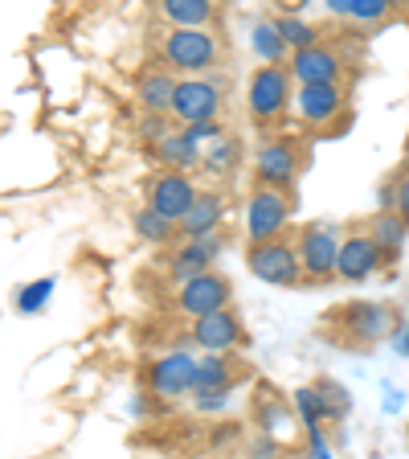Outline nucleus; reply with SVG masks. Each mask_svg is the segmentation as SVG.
<instances>
[{
  "mask_svg": "<svg viewBox=\"0 0 409 459\" xmlns=\"http://www.w3.org/2000/svg\"><path fill=\"white\" fill-rule=\"evenodd\" d=\"M221 213H226V197H221V193H197V201H192V210L184 213V221L176 226V234H181L184 242L209 238L213 230H217Z\"/></svg>",
  "mask_w": 409,
  "mask_h": 459,
  "instance_id": "18",
  "label": "nucleus"
},
{
  "mask_svg": "<svg viewBox=\"0 0 409 459\" xmlns=\"http://www.w3.org/2000/svg\"><path fill=\"white\" fill-rule=\"evenodd\" d=\"M275 25H278V33H283V41H286V49L291 54H299V49H311V46H320V29L311 25V21H303V17H291V13H283V17H275Z\"/></svg>",
  "mask_w": 409,
  "mask_h": 459,
  "instance_id": "25",
  "label": "nucleus"
},
{
  "mask_svg": "<svg viewBox=\"0 0 409 459\" xmlns=\"http://www.w3.org/2000/svg\"><path fill=\"white\" fill-rule=\"evenodd\" d=\"M181 135L192 143V148H197V156H200L213 140H221V135H226V127H221V124H192V127H181Z\"/></svg>",
  "mask_w": 409,
  "mask_h": 459,
  "instance_id": "31",
  "label": "nucleus"
},
{
  "mask_svg": "<svg viewBox=\"0 0 409 459\" xmlns=\"http://www.w3.org/2000/svg\"><path fill=\"white\" fill-rule=\"evenodd\" d=\"M160 54H164V66H172V74L176 70H192V78H197V70L217 66L221 38L213 29H168L160 41Z\"/></svg>",
  "mask_w": 409,
  "mask_h": 459,
  "instance_id": "3",
  "label": "nucleus"
},
{
  "mask_svg": "<svg viewBox=\"0 0 409 459\" xmlns=\"http://www.w3.org/2000/svg\"><path fill=\"white\" fill-rule=\"evenodd\" d=\"M315 394H320V402H324V414H328V422H340L344 414L353 411V402H348V394L340 390L336 382H315Z\"/></svg>",
  "mask_w": 409,
  "mask_h": 459,
  "instance_id": "29",
  "label": "nucleus"
},
{
  "mask_svg": "<svg viewBox=\"0 0 409 459\" xmlns=\"http://www.w3.org/2000/svg\"><path fill=\"white\" fill-rule=\"evenodd\" d=\"M389 333H397V312H389L385 304H344L332 316V336L344 349H372L381 344Z\"/></svg>",
  "mask_w": 409,
  "mask_h": 459,
  "instance_id": "1",
  "label": "nucleus"
},
{
  "mask_svg": "<svg viewBox=\"0 0 409 459\" xmlns=\"http://www.w3.org/2000/svg\"><path fill=\"white\" fill-rule=\"evenodd\" d=\"M254 49H258V57H262V66H286V62H291V57H286L291 49H286L275 17H262L254 25Z\"/></svg>",
  "mask_w": 409,
  "mask_h": 459,
  "instance_id": "23",
  "label": "nucleus"
},
{
  "mask_svg": "<svg viewBox=\"0 0 409 459\" xmlns=\"http://www.w3.org/2000/svg\"><path fill=\"white\" fill-rule=\"evenodd\" d=\"M405 152H409V140H405Z\"/></svg>",
  "mask_w": 409,
  "mask_h": 459,
  "instance_id": "36",
  "label": "nucleus"
},
{
  "mask_svg": "<svg viewBox=\"0 0 409 459\" xmlns=\"http://www.w3.org/2000/svg\"><path fill=\"white\" fill-rule=\"evenodd\" d=\"M389 258L381 255V247L364 234V226H353L348 234H344L340 242V263H336V279H344V283H364V279H372L377 271L385 267Z\"/></svg>",
  "mask_w": 409,
  "mask_h": 459,
  "instance_id": "10",
  "label": "nucleus"
},
{
  "mask_svg": "<svg viewBox=\"0 0 409 459\" xmlns=\"http://www.w3.org/2000/svg\"><path fill=\"white\" fill-rule=\"evenodd\" d=\"M401 169H405V172H409V152H405V160H401Z\"/></svg>",
  "mask_w": 409,
  "mask_h": 459,
  "instance_id": "35",
  "label": "nucleus"
},
{
  "mask_svg": "<svg viewBox=\"0 0 409 459\" xmlns=\"http://www.w3.org/2000/svg\"><path fill=\"white\" fill-rule=\"evenodd\" d=\"M229 299H234V283H229L221 271H205V275H197V279H189V283H181V296H176V304H181L184 316L200 320V316L226 312Z\"/></svg>",
  "mask_w": 409,
  "mask_h": 459,
  "instance_id": "12",
  "label": "nucleus"
},
{
  "mask_svg": "<svg viewBox=\"0 0 409 459\" xmlns=\"http://www.w3.org/2000/svg\"><path fill=\"white\" fill-rule=\"evenodd\" d=\"M401 353H409V333H405V336H401Z\"/></svg>",
  "mask_w": 409,
  "mask_h": 459,
  "instance_id": "34",
  "label": "nucleus"
},
{
  "mask_svg": "<svg viewBox=\"0 0 409 459\" xmlns=\"http://www.w3.org/2000/svg\"><path fill=\"white\" fill-rule=\"evenodd\" d=\"M217 115H221V91L209 78L197 74V78H181L176 82L168 119H176L181 127H192V124H217Z\"/></svg>",
  "mask_w": 409,
  "mask_h": 459,
  "instance_id": "8",
  "label": "nucleus"
},
{
  "mask_svg": "<svg viewBox=\"0 0 409 459\" xmlns=\"http://www.w3.org/2000/svg\"><path fill=\"white\" fill-rule=\"evenodd\" d=\"M197 185H192V177H184V172H156L152 181H148V210H156L160 218L176 221L181 226L184 213L192 210V201H197Z\"/></svg>",
  "mask_w": 409,
  "mask_h": 459,
  "instance_id": "11",
  "label": "nucleus"
},
{
  "mask_svg": "<svg viewBox=\"0 0 409 459\" xmlns=\"http://www.w3.org/2000/svg\"><path fill=\"white\" fill-rule=\"evenodd\" d=\"M229 402V390H221V394H192V406L197 411H221Z\"/></svg>",
  "mask_w": 409,
  "mask_h": 459,
  "instance_id": "33",
  "label": "nucleus"
},
{
  "mask_svg": "<svg viewBox=\"0 0 409 459\" xmlns=\"http://www.w3.org/2000/svg\"><path fill=\"white\" fill-rule=\"evenodd\" d=\"M291 193L278 189H254L246 201V238L250 242H275L283 238L286 221H291Z\"/></svg>",
  "mask_w": 409,
  "mask_h": 459,
  "instance_id": "7",
  "label": "nucleus"
},
{
  "mask_svg": "<svg viewBox=\"0 0 409 459\" xmlns=\"http://www.w3.org/2000/svg\"><path fill=\"white\" fill-rule=\"evenodd\" d=\"M160 17L172 29H209L217 21V4L213 0H164Z\"/></svg>",
  "mask_w": 409,
  "mask_h": 459,
  "instance_id": "20",
  "label": "nucleus"
},
{
  "mask_svg": "<svg viewBox=\"0 0 409 459\" xmlns=\"http://www.w3.org/2000/svg\"><path fill=\"white\" fill-rule=\"evenodd\" d=\"M340 242L344 226L340 221H311L295 234L299 267H303V283H332L336 263H340Z\"/></svg>",
  "mask_w": 409,
  "mask_h": 459,
  "instance_id": "2",
  "label": "nucleus"
},
{
  "mask_svg": "<svg viewBox=\"0 0 409 459\" xmlns=\"http://www.w3.org/2000/svg\"><path fill=\"white\" fill-rule=\"evenodd\" d=\"M361 226H364V234H369V238L377 242V247H381V255L389 258V263L401 255V250H405L409 226H405V221H401L393 210H385V205H381L377 213H372V218H364Z\"/></svg>",
  "mask_w": 409,
  "mask_h": 459,
  "instance_id": "19",
  "label": "nucleus"
},
{
  "mask_svg": "<svg viewBox=\"0 0 409 459\" xmlns=\"http://www.w3.org/2000/svg\"><path fill=\"white\" fill-rule=\"evenodd\" d=\"M217 247H221V242L213 238V234H209V238H197V242H184V247L172 255V275L181 279V283L205 275V271H209V263H213V255H217Z\"/></svg>",
  "mask_w": 409,
  "mask_h": 459,
  "instance_id": "21",
  "label": "nucleus"
},
{
  "mask_svg": "<svg viewBox=\"0 0 409 459\" xmlns=\"http://www.w3.org/2000/svg\"><path fill=\"white\" fill-rule=\"evenodd\" d=\"M328 13L348 17L356 25H377V21H385L393 13V4L389 0H328Z\"/></svg>",
  "mask_w": 409,
  "mask_h": 459,
  "instance_id": "24",
  "label": "nucleus"
},
{
  "mask_svg": "<svg viewBox=\"0 0 409 459\" xmlns=\"http://www.w3.org/2000/svg\"><path fill=\"white\" fill-rule=\"evenodd\" d=\"M299 148L291 140H267L258 148V160H254V189H278V193H291L299 181Z\"/></svg>",
  "mask_w": 409,
  "mask_h": 459,
  "instance_id": "9",
  "label": "nucleus"
},
{
  "mask_svg": "<svg viewBox=\"0 0 409 459\" xmlns=\"http://www.w3.org/2000/svg\"><path fill=\"white\" fill-rule=\"evenodd\" d=\"M286 70H291V78H295L299 86H320V82H344V54L336 46H328V41H320V46L311 49H299V54H291V62H286Z\"/></svg>",
  "mask_w": 409,
  "mask_h": 459,
  "instance_id": "13",
  "label": "nucleus"
},
{
  "mask_svg": "<svg viewBox=\"0 0 409 459\" xmlns=\"http://www.w3.org/2000/svg\"><path fill=\"white\" fill-rule=\"evenodd\" d=\"M295 411L303 414V427L307 435H320V427L328 422L324 414V402H320V394H315V385H303V390H295Z\"/></svg>",
  "mask_w": 409,
  "mask_h": 459,
  "instance_id": "28",
  "label": "nucleus"
},
{
  "mask_svg": "<svg viewBox=\"0 0 409 459\" xmlns=\"http://www.w3.org/2000/svg\"><path fill=\"white\" fill-rule=\"evenodd\" d=\"M246 267L254 279L270 287H303V267H299L295 238H275V242H250L246 247Z\"/></svg>",
  "mask_w": 409,
  "mask_h": 459,
  "instance_id": "4",
  "label": "nucleus"
},
{
  "mask_svg": "<svg viewBox=\"0 0 409 459\" xmlns=\"http://www.w3.org/2000/svg\"><path fill=\"white\" fill-rule=\"evenodd\" d=\"M242 361H229L226 353H209V357H197V369H192V394H221V390H234L242 377Z\"/></svg>",
  "mask_w": 409,
  "mask_h": 459,
  "instance_id": "16",
  "label": "nucleus"
},
{
  "mask_svg": "<svg viewBox=\"0 0 409 459\" xmlns=\"http://www.w3.org/2000/svg\"><path fill=\"white\" fill-rule=\"evenodd\" d=\"M192 369H197V357L172 349L148 365V385L156 398H181V394H192Z\"/></svg>",
  "mask_w": 409,
  "mask_h": 459,
  "instance_id": "14",
  "label": "nucleus"
},
{
  "mask_svg": "<svg viewBox=\"0 0 409 459\" xmlns=\"http://www.w3.org/2000/svg\"><path fill=\"white\" fill-rule=\"evenodd\" d=\"M132 226H135V234L140 238H148V242H168V238H176V221H168V218H160L156 210H135V218H132Z\"/></svg>",
  "mask_w": 409,
  "mask_h": 459,
  "instance_id": "27",
  "label": "nucleus"
},
{
  "mask_svg": "<svg viewBox=\"0 0 409 459\" xmlns=\"http://www.w3.org/2000/svg\"><path fill=\"white\" fill-rule=\"evenodd\" d=\"M176 82L181 78L164 66H148L140 78H135V99L143 103L148 115H168L172 111V95H176Z\"/></svg>",
  "mask_w": 409,
  "mask_h": 459,
  "instance_id": "17",
  "label": "nucleus"
},
{
  "mask_svg": "<svg viewBox=\"0 0 409 459\" xmlns=\"http://www.w3.org/2000/svg\"><path fill=\"white\" fill-rule=\"evenodd\" d=\"M291 107H295L299 124L320 127V132H332L336 119H344V115H348V91H344V82L295 86V99H291Z\"/></svg>",
  "mask_w": 409,
  "mask_h": 459,
  "instance_id": "6",
  "label": "nucleus"
},
{
  "mask_svg": "<svg viewBox=\"0 0 409 459\" xmlns=\"http://www.w3.org/2000/svg\"><path fill=\"white\" fill-rule=\"evenodd\" d=\"M49 291H54V283H49V279H41V283L25 287V291H21V312H38V307L46 304Z\"/></svg>",
  "mask_w": 409,
  "mask_h": 459,
  "instance_id": "32",
  "label": "nucleus"
},
{
  "mask_svg": "<svg viewBox=\"0 0 409 459\" xmlns=\"http://www.w3.org/2000/svg\"><path fill=\"white\" fill-rule=\"evenodd\" d=\"M234 164H238V140L234 135H221V140H213L205 152H200V169L213 172V177H229L234 172Z\"/></svg>",
  "mask_w": 409,
  "mask_h": 459,
  "instance_id": "26",
  "label": "nucleus"
},
{
  "mask_svg": "<svg viewBox=\"0 0 409 459\" xmlns=\"http://www.w3.org/2000/svg\"><path fill=\"white\" fill-rule=\"evenodd\" d=\"M385 210H393V213H397V218L409 226V172H405V169L393 172L389 189H385Z\"/></svg>",
  "mask_w": 409,
  "mask_h": 459,
  "instance_id": "30",
  "label": "nucleus"
},
{
  "mask_svg": "<svg viewBox=\"0 0 409 459\" xmlns=\"http://www.w3.org/2000/svg\"><path fill=\"white\" fill-rule=\"evenodd\" d=\"M152 152H156V160L164 164V172H184V177H189L192 169H200L197 148H192V143L184 140L181 132H168L164 140H156Z\"/></svg>",
  "mask_w": 409,
  "mask_h": 459,
  "instance_id": "22",
  "label": "nucleus"
},
{
  "mask_svg": "<svg viewBox=\"0 0 409 459\" xmlns=\"http://www.w3.org/2000/svg\"><path fill=\"white\" fill-rule=\"evenodd\" d=\"M192 341H197V349H205V353H229V349H242L250 336H246V328H242V316L234 312V307H226V312L192 320Z\"/></svg>",
  "mask_w": 409,
  "mask_h": 459,
  "instance_id": "15",
  "label": "nucleus"
},
{
  "mask_svg": "<svg viewBox=\"0 0 409 459\" xmlns=\"http://www.w3.org/2000/svg\"><path fill=\"white\" fill-rule=\"evenodd\" d=\"M291 70L286 66H258L254 74H250V86H246V103H250V115H254V124L270 127L278 124L286 115V107H291Z\"/></svg>",
  "mask_w": 409,
  "mask_h": 459,
  "instance_id": "5",
  "label": "nucleus"
}]
</instances>
